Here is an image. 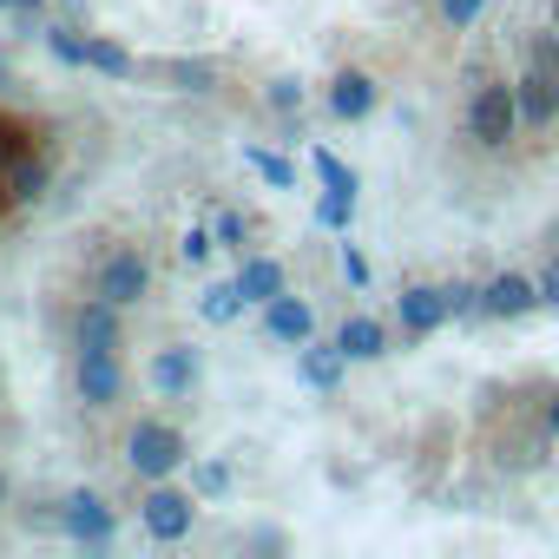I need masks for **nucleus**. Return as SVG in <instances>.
I'll list each match as a JSON object with an SVG mask.
<instances>
[{"instance_id": "f257e3e1", "label": "nucleus", "mask_w": 559, "mask_h": 559, "mask_svg": "<svg viewBox=\"0 0 559 559\" xmlns=\"http://www.w3.org/2000/svg\"><path fill=\"white\" fill-rule=\"evenodd\" d=\"M461 132L480 145V152H507L526 126H520V99H513V80L500 73H480L461 99Z\"/></svg>"}, {"instance_id": "f03ea898", "label": "nucleus", "mask_w": 559, "mask_h": 559, "mask_svg": "<svg viewBox=\"0 0 559 559\" xmlns=\"http://www.w3.org/2000/svg\"><path fill=\"white\" fill-rule=\"evenodd\" d=\"M126 467L132 480H178L191 467V435L171 415H139L126 428Z\"/></svg>"}, {"instance_id": "7ed1b4c3", "label": "nucleus", "mask_w": 559, "mask_h": 559, "mask_svg": "<svg viewBox=\"0 0 559 559\" xmlns=\"http://www.w3.org/2000/svg\"><path fill=\"white\" fill-rule=\"evenodd\" d=\"M198 493L191 487H178V480H145V493H139V533L152 539V546H185L191 533H198Z\"/></svg>"}, {"instance_id": "20e7f679", "label": "nucleus", "mask_w": 559, "mask_h": 559, "mask_svg": "<svg viewBox=\"0 0 559 559\" xmlns=\"http://www.w3.org/2000/svg\"><path fill=\"white\" fill-rule=\"evenodd\" d=\"M158 284V270H152V250L145 243H112L99 263H93V297L119 304V310H139Z\"/></svg>"}, {"instance_id": "39448f33", "label": "nucleus", "mask_w": 559, "mask_h": 559, "mask_svg": "<svg viewBox=\"0 0 559 559\" xmlns=\"http://www.w3.org/2000/svg\"><path fill=\"white\" fill-rule=\"evenodd\" d=\"M132 389V369L119 349H73V395L93 408V415H112Z\"/></svg>"}, {"instance_id": "423d86ee", "label": "nucleus", "mask_w": 559, "mask_h": 559, "mask_svg": "<svg viewBox=\"0 0 559 559\" xmlns=\"http://www.w3.org/2000/svg\"><path fill=\"white\" fill-rule=\"evenodd\" d=\"M60 533H67L73 546L106 552V546L119 539V507H112L99 487H67V493H60Z\"/></svg>"}, {"instance_id": "0eeeda50", "label": "nucleus", "mask_w": 559, "mask_h": 559, "mask_svg": "<svg viewBox=\"0 0 559 559\" xmlns=\"http://www.w3.org/2000/svg\"><path fill=\"white\" fill-rule=\"evenodd\" d=\"M145 389L158 402H191L204 389V349L198 343H165L145 356Z\"/></svg>"}, {"instance_id": "6e6552de", "label": "nucleus", "mask_w": 559, "mask_h": 559, "mask_svg": "<svg viewBox=\"0 0 559 559\" xmlns=\"http://www.w3.org/2000/svg\"><path fill=\"white\" fill-rule=\"evenodd\" d=\"M448 323H454L448 284H402V297H395V330H402V343H428V336L448 330Z\"/></svg>"}, {"instance_id": "1a4fd4ad", "label": "nucleus", "mask_w": 559, "mask_h": 559, "mask_svg": "<svg viewBox=\"0 0 559 559\" xmlns=\"http://www.w3.org/2000/svg\"><path fill=\"white\" fill-rule=\"evenodd\" d=\"M533 310H546V304H539V276H526V270H493V276H480V323H520V317H533Z\"/></svg>"}, {"instance_id": "9d476101", "label": "nucleus", "mask_w": 559, "mask_h": 559, "mask_svg": "<svg viewBox=\"0 0 559 559\" xmlns=\"http://www.w3.org/2000/svg\"><path fill=\"white\" fill-rule=\"evenodd\" d=\"M53 178H60V152H53V139H34L21 158H14V171H8V211H27V204H47V191H53Z\"/></svg>"}, {"instance_id": "9b49d317", "label": "nucleus", "mask_w": 559, "mask_h": 559, "mask_svg": "<svg viewBox=\"0 0 559 559\" xmlns=\"http://www.w3.org/2000/svg\"><path fill=\"white\" fill-rule=\"evenodd\" d=\"M376 106H382L376 73H362V67L330 73V86H323V112H330L336 126H369V119H376Z\"/></svg>"}, {"instance_id": "f8f14e48", "label": "nucleus", "mask_w": 559, "mask_h": 559, "mask_svg": "<svg viewBox=\"0 0 559 559\" xmlns=\"http://www.w3.org/2000/svg\"><path fill=\"white\" fill-rule=\"evenodd\" d=\"M513 99H520V126H526L533 139L559 126V73H552V67L520 60V73H513Z\"/></svg>"}, {"instance_id": "ddd939ff", "label": "nucleus", "mask_w": 559, "mask_h": 559, "mask_svg": "<svg viewBox=\"0 0 559 559\" xmlns=\"http://www.w3.org/2000/svg\"><path fill=\"white\" fill-rule=\"evenodd\" d=\"M257 323H263V343H276V349H304V343L317 336V304L297 297V290H284V297H270V304L257 310Z\"/></svg>"}, {"instance_id": "4468645a", "label": "nucleus", "mask_w": 559, "mask_h": 559, "mask_svg": "<svg viewBox=\"0 0 559 559\" xmlns=\"http://www.w3.org/2000/svg\"><path fill=\"white\" fill-rule=\"evenodd\" d=\"M73 349H126V310L86 290L73 304Z\"/></svg>"}, {"instance_id": "2eb2a0df", "label": "nucleus", "mask_w": 559, "mask_h": 559, "mask_svg": "<svg viewBox=\"0 0 559 559\" xmlns=\"http://www.w3.org/2000/svg\"><path fill=\"white\" fill-rule=\"evenodd\" d=\"M139 80H165V93L204 99V93H217V60H204V53H171V60H145Z\"/></svg>"}, {"instance_id": "dca6fc26", "label": "nucleus", "mask_w": 559, "mask_h": 559, "mask_svg": "<svg viewBox=\"0 0 559 559\" xmlns=\"http://www.w3.org/2000/svg\"><path fill=\"white\" fill-rule=\"evenodd\" d=\"M349 369H356V362L336 349V336H330V343H317V336H310V343L297 349V382H304L310 395H343Z\"/></svg>"}, {"instance_id": "f3484780", "label": "nucleus", "mask_w": 559, "mask_h": 559, "mask_svg": "<svg viewBox=\"0 0 559 559\" xmlns=\"http://www.w3.org/2000/svg\"><path fill=\"white\" fill-rule=\"evenodd\" d=\"M237 290H243V304L250 310H263L270 297H284L290 290V263L284 257H270V250H250V257H237Z\"/></svg>"}, {"instance_id": "a211bd4d", "label": "nucleus", "mask_w": 559, "mask_h": 559, "mask_svg": "<svg viewBox=\"0 0 559 559\" xmlns=\"http://www.w3.org/2000/svg\"><path fill=\"white\" fill-rule=\"evenodd\" d=\"M389 343H395V330H389L382 317H369V310H356V317L336 323V349H343L349 362H382Z\"/></svg>"}, {"instance_id": "6ab92c4d", "label": "nucleus", "mask_w": 559, "mask_h": 559, "mask_svg": "<svg viewBox=\"0 0 559 559\" xmlns=\"http://www.w3.org/2000/svg\"><path fill=\"white\" fill-rule=\"evenodd\" d=\"M86 73L93 80H112V86H132L145 73V60L126 40H112V34H86Z\"/></svg>"}, {"instance_id": "aec40b11", "label": "nucleus", "mask_w": 559, "mask_h": 559, "mask_svg": "<svg viewBox=\"0 0 559 559\" xmlns=\"http://www.w3.org/2000/svg\"><path fill=\"white\" fill-rule=\"evenodd\" d=\"M310 171H317V185L323 191H343V198H362V171L343 158V152H330V145H310Z\"/></svg>"}, {"instance_id": "412c9836", "label": "nucleus", "mask_w": 559, "mask_h": 559, "mask_svg": "<svg viewBox=\"0 0 559 559\" xmlns=\"http://www.w3.org/2000/svg\"><path fill=\"white\" fill-rule=\"evenodd\" d=\"M40 47H47L67 73H86V27H80V21H47Z\"/></svg>"}, {"instance_id": "4be33fe9", "label": "nucleus", "mask_w": 559, "mask_h": 559, "mask_svg": "<svg viewBox=\"0 0 559 559\" xmlns=\"http://www.w3.org/2000/svg\"><path fill=\"white\" fill-rule=\"evenodd\" d=\"M243 310H250V304H243V290H237V276H224V284H211V290L198 297V317H204L211 330H230Z\"/></svg>"}, {"instance_id": "5701e85b", "label": "nucleus", "mask_w": 559, "mask_h": 559, "mask_svg": "<svg viewBox=\"0 0 559 559\" xmlns=\"http://www.w3.org/2000/svg\"><path fill=\"white\" fill-rule=\"evenodd\" d=\"M243 165L270 185V191H297V158H284V152H270V145H243Z\"/></svg>"}, {"instance_id": "b1692460", "label": "nucleus", "mask_w": 559, "mask_h": 559, "mask_svg": "<svg viewBox=\"0 0 559 559\" xmlns=\"http://www.w3.org/2000/svg\"><path fill=\"white\" fill-rule=\"evenodd\" d=\"M230 487H237V467L224 461V454H191V493L198 500H230Z\"/></svg>"}, {"instance_id": "393cba45", "label": "nucleus", "mask_w": 559, "mask_h": 559, "mask_svg": "<svg viewBox=\"0 0 559 559\" xmlns=\"http://www.w3.org/2000/svg\"><path fill=\"white\" fill-rule=\"evenodd\" d=\"M211 237H217V250H230V257H250V250H257V243H250V237H257V224H250L243 211H230V204L211 217Z\"/></svg>"}, {"instance_id": "a878e982", "label": "nucleus", "mask_w": 559, "mask_h": 559, "mask_svg": "<svg viewBox=\"0 0 559 559\" xmlns=\"http://www.w3.org/2000/svg\"><path fill=\"white\" fill-rule=\"evenodd\" d=\"M304 99H310V93H304L297 73H276V80L263 86V106H270L276 119H304Z\"/></svg>"}, {"instance_id": "bb28decb", "label": "nucleus", "mask_w": 559, "mask_h": 559, "mask_svg": "<svg viewBox=\"0 0 559 559\" xmlns=\"http://www.w3.org/2000/svg\"><path fill=\"white\" fill-rule=\"evenodd\" d=\"M356 204H362V198L317 191V230H336V237H349V224H356Z\"/></svg>"}, {"instance_id": "cd10ccee", "label": "nucleus", "mask_w": 559, "mask_h": 559, "mask_svg": "<svg viewBox=\"0 0 559 559\" xmlns=\"http://www.w3.org/2000/svg\"><path fill=\"white\" fill-rule=\"evenodd\" d=\"M14 520H21V533L67 539V533H60V493H53V500H27V507H14Z\"/></svg>"}, {"instance_id": "c85d7f7f", "label": "nucleus", "mask_w": 559, "mask_h": 559, "mask_svg": "<svg viewBox=\"0 0 559 559\" xmlns=\"http://www.w3.org/2000/svg\"><path fill=\"white\" fill-rule=\"evenodd\" d=\"M520 60L559 73V27H552V21H546V27H526V34H520Z\"/></svg>"}, {"instance_id": "c756f323", "label": "nucleus", "mask_w": 559, "mask_h": 559, "mask_svg": "<svg viewBox=\"0 0 559 559\" xmlns=\"http://www.w3.org/2000/svg\"><path fill=\"white\" fill-rule=\"evenodd\" d=\"M480 14H487V0H435V21H441L448 34H467V27H480Z\"/></svg>"}, {"instance_id": "7c9ffc66", "label": "nucleus", "mask_w": 559, "mask_h": 559, "mask_svg": "<svg viewBox=\"0 0 559 559\" xmlns=\"http://www.w3.org/2000/svg\"><path fill=\"white\" fill-rule=\"evenodd\" d=\"M448 297H454V323H480V284L474 276H454Z\"/></svg>"}, {"instance_id": "2f4dec72", "label": "nucleus", "mask_w": 559, "mask_h": 559, "mask_svg": "<svg viewBox=\"0 0 559 559\" xmlns=\"http://www.w3.org/2000/svg\"><path fill=\"white\" fill-rule=\"evenodd\" d=\"M211 250H217V237H211V224H191L185 237H178V257L198 270V263H211Z\"/></svg>"}, {"instance_id": "473e14b6", "label": "nucleus", "mask_w": 559, "mask_h": 559, "mask_svg": "<svg viewBox=\"0 0 559 559\" xmlns=\"http://www.w3.org/2000/svg\"><path fill=\"white\" fill-rule=\"evenodd\" d=\"M369 276H376L369 257H362L356 243H343V284H349V290H369Z\"/></svg>"}, {"instance_id": "72a5a7b5", "label": "nucleus", "mask_w": 559, "mask_h": 559, "mask_svg": "<svg viewBox=\"0 0 559 559\" xmlns=\"http://www.w3.org/2000/svg\"><path fill=\"white\" fill-rule=\"evenodd\" d=\"M533 276H539V304H546V310H559V250H552Z\"/></svg>"}, {"instance_id": "f704fd0d", "label": "nucleus", "mask_w": 559, "mask_h": 559, "mask_svg": "<svg viewBox=\"0 0 559 559\" xmlns=\"http://www.w3.org/2000/svg\"><path fill=\"white\" fill-rule=\"evenodd\" d=\"M250 546H257V552H284L290 539H284V533H276V526H257V533H250Z\"/></svg>"}, {"instance_id": "c9c22d12", "label": "nucleus", "mask_w": 559, "mask_h": 559, "mask_svg": "<svg viewBox=\"0 0 559 559\" xmlns=\"http://www.w3.org/2000/svg\"><path fill=\"white\" fill-rule=\"evenodd\" d=\"M539 428H546V435L559 441V395H546V408H539Z\"/></svg>"}, {"instance_id": "e433bc0d", "label": "nucleus", "mask_w": 559, "mask_h": 559, "mask_svg": "<svg viewBox=\"0 0 559 559\" xmlns=\"http://www.w3.org/2000/svg\"><path fill=\"white\" fill-rule=\"evenodd\" d=\"M8 513H14V474L0 467V520H8Z\"/></svg>"}, {"instance_id": "4c0bfd02", "label": "nucleus", "mask_w": 559, "mask_h": 559, "mask_svg": "<svg viewBox=\"0 0 559 559\" xmlns=\"http://www.w3.org/2000/svg\"><path fill=\"white\" fill-rule=\"evenodd\" d=\"M14 86H21V80H14V60L0 53V93H14Z\"/></svg>"}, {"instance_id": "58836bf2", "label": "nucleus", "mask_w": 559, "mask_h": 559, "mask_svg": "<svg viewBox=\"0 0 559 559\" xmlns=\"http://www.w3.org/2000/svg\"><path fill=\"white\" fill-rule=\"evenodd\" d=\"M14 14H34V21H47V0H14Z\"/></svg>"}, {"instance_id": "ea45409f", "label": "nucleus", "mask_w": 559, "mask_h": 559, "mask_svg": "<svg viewBox=\"0 0 559 559\" xmlns=\"http://www.w3.org/2000/svg\"><path fill=\"white\" fill-rule=\"evenodd\" d=\"M60 21H86V0H60Z\"/></svg>"}, {"instance_id": "a19ab883", "label": "nucleus", "mask_w": 559, "mask_h": 559, "mask_svg": "<svg viewBox=\"0 0 559 559\" xmlns=\"http://www.w3.org/2000/svg\"><path fill=\"white\" fill-rule=\"evenodd\" d=\"M546 21H552V27H559V0H552V8H546Z\"/></svg>"}, {"instance_id": "79ce46f5", "label": "nucleus", "mask_w": 559, "mask_h": 559, "mask_svg": "<svg viewBox=\"0 0 559 559\" xmlns=\"http://www.w3.org/2000/svg\"><path fill=\"white\" fill-rule=\"evenodd\" d=\"M0 14H14V0H0Z\"/></svg>"}]
</instances>
